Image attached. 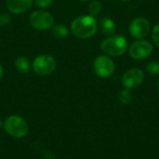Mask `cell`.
<instances>
[{
    "mask_svg": "<svg viewBox=\"0 0 159 159\" xmlns=\"http://www.w3.org/2000/svg\"><path fill=\"white\" fill-rule=\"evenodd\" d=\"M72 34L80 39L91 37L97 30V22L93 16H81L73 20Z\"/></svg>",
    "mask_w": 159,
    "mask_h": 159,
    "instance_id": "6da1fadb",
    "label": "cell"
},
{
    "mask_svg": "<svg viewBox=\"0 0 159 159\" xmlns=\"http://www.w3.org/2000/svg\"><path fill=\"white\" fill-rule=\"evenodd\" d=\"M101 48L102 52L108 56L118 57L123 55L128 49V41L121 35L111 36L102 41Z\"/></svg>",
    "mask_w": 159,
    "mask_h": 159,
    "instance_id": "7a4b0ae2",
    "label": "cell"
},
{
    "mask_svg": "<svg viewBox=\"0 0 159 159\" xmlns=\"http://www.w3.org/2000/svg\"><path fill=\"white\" fill-rule=\"evenodd\" d=\"M5 130L14 138H22L27 135L29 127L23 118L11 116L5 122Z\"/></svg>",
    "mask_w": 159,
    "mask_h": 159,
    "instance_id": "3957f363",
    "label": "cell"
},
{
    "mask_svg": "<svg viewBox=\"0 0 159 159\" xmlns=\"http://www.w3.org/2000/svg\"><path fill=\"white\" fill-rule=\"evenodd\" d=\"M56 61L49 55H41L34 59L33 62V69L38 75H48L51 74L56 68Z\"/></svg>",
    "mask_w": 159,
    "mask_h": 159,
    "instance_id": "277c9868",
    "label": "cell"
},
{
    "mask_svg": "<svg viewBox=\"0 0 159 159\" xmlns=\"http://www.w3.org/2000/svg\"><path fill=\"white\" fill-rule=\"evenodd\" d=\"M30 23L37 30H48L52 27L54 23V18L47 11L37 10L31 14Z\"/></svg>",
    "mask_w": 159,
    "mask_h": 159,
    "instance_id": "5b68a950",
    "label": "cell"
},
{
    "mask_svg": "<svg viewBox=\"0 0 159 159\" xmlns=\"http://www.w3.org/2000/svg\"><path fill=\"white\" fill-rule=\"evenodd\" d=\"M94 70L95 73L102 78L109 77L113 75L115 71V63L114 61L105 55L99 56L94 61Z\"/></svg>",
    "mask_w": 159,
    "mask_h": 159,
    "instance_id": "8992f818",
    "label": "cell"
},
{
    "mask_svg": "<svg viewBox=\"0 0 159 159\" xmlns=\"http://www.w3.org/2000/svg\"><path fill=\"white\" fill-rule=\"evenodd\" d=\"M153 51V45L144 39H139L129 48V56L134 60H142L148 57Z\"/></svg>",
    "mask_w": 159,
    "mask_h": 159,
    "instance_id": "52a82bcc",
    "label": "cell"
},
{
    "mask_svg": "<svg viewBox=\"0 0 159 159\" xmlns=\"http://www.w3.org/2000/svg\"><path fill=\"white\" fill-rule=\"evenodd\" d=\"M150 31V23L145 18H137L129 25V34L133 38L143 39L147 36Z\"/></svg>",
    "mask_w": 159,
    "mask_h": 159,
    "instance_id": "ba28073f",
    "label": "cell"
},
{
    "mask_svg": "<svg viewBox=\"0 0 159 159\" xmlns=\"http://www.w3.org/2000/svg\"><path fill=\"white\" fill-rule=\"evenodd\" d=\"M143 76H144L143 72L141 69L139 68L129 69L124 74L122 78V84L128 89H135L142 84L143 80Z\"/></svg>",
    "mask_w": 159,
    "mask_h": 159,
    "instance_id": "9c48e42d",
    "label": "cell"
},
{
    "mask_svg": "<svg viewBox=\"0 0 159 159\" xmlns=\"http://www.w3.org/2000/svg\"><path fill=\"white\" fill-rule=\"evenodd\" d=\"M33 3V0H7V7L12 13H22L27 10Z\"/></svg>",
    "mask_w": 159,
    "mask_h": 159,
    "instance_id": "30bf717a",
    "label": "cell"
},
{
    "mask_svg": "<svg viewBox=\"0 0 159 159\" xmlns=\"http://www.w3.org/2000/svg\"><path fill=\"white\" fill-rule=\"evenodd\" d=\"M100 30L105 35H111L116 32V24L113 20L103 17L100 20Z\"/></svg>",
    "mask_w": 159,
    "mask_h": 159,
    "instance_id": "8fae6325",
    "label": "cell"
},
{
    "mask_svg": "<svg viewBox=\"0 0 159 159\" xmlns=\"http://www.w3.org/2000/svg\"><path fill=\"white\" fill-rule=\"evenodd\" d=\"M15 67L19 72L26 74L30 71V62L27 58L19 57L15 61Z\"/></svg>",
    "mask_w": 159,
    "mask_h": 159,
    "instance_id": "7c38bea8",
    "label": "cell"
},
{
    "mask_svg": "<svg viewBox=\"0 0 159 159\" xmlns=\"http://www.w3.org/2000/svg\"><path fill=\"white\" fill-rule=\"evenodd\" d=\"M52 34L55 38L64 39L68 35V30L63 25H56L52 28Z\"/></svg>",
    "mask_w": 159,
    "mask_h": 159,
    "instance_id": "4fadbf2b",
    "label": "cell"
},
{
    "mask_svg": "<svg viewBox=\"0 0 159 159\" xmlns=\"http://www.w3.org/2000/svg\"><path fill=\"white\" fill-rule=\"evenodd\" d=\"M102 3L98 0H93L89 5V12L90 16H97L102 11Z\"/></svg>",
    "mask_w": 159,
    "mask_h": 159,
    "instance_id": "5bb4252c",
    "label": "cell"
},
{
    "mask_svg": "<svg viewBox=\"0 0 159 159\" xmlns=\"http://www.w3.org/2000/svg\"><path fill=\"white\" fill-rule=\"evenodd\" d=\"M119 100H120V102L122 104H125V105L129 104L132 100V94L129 91V89H126L122 90L120 92V95H119Z\"/></svg>",
    "mask_w": 159,
    "mask_h": 159,
    "instance_id": "9a60e30c",
    "label": "cell"
},
{
    "mask_svg": "<svg viewBox=\"0 0 159 159\" xmlns=\"http://www.w3.org/2000/svg\"><path fill=\"white\" fill-rule=\"evenodd\" d=\"M146 71L151 75H159V62L157 61H151L146 66Z\"/></svg>",
    "mask_w": 159,
    "mask_h": 159,
    "instance_id": "2e32d148",
    "label": "cell"
},
{
    "mask_svg": "<svg viewBox=\"0 0 159 159\" xmlns=\"http://www.w3.org/2000/svg\"><path fill=\"white\" fill-rule=\"evenodd\" d=\"M152 39L154 41V43L159 47V23L157 24L154 29H153V32H152Z\"/></svg>",
    "mask_w": 159,
    "mask_h": 159,
    "instance_id": "e0dca14e",
    "label": "cell"
},
{
    "mask_svg": "<svg viewBox=\"0 0 159 159\" xmlns=\"http://www.w3.org/2000/svg\"><path fill=\"white\" fill-rule=\"evenodd\" d=\"M52 0H34V3L41 8H45L50 6Z\"/></svg>",
    "mask_w": 159,
    "mask_h": 159,
    "instance_id": "ac0fdd59",
    "label": "cell"
},
{
    "mask_svg": "<svg viewBox=\"0 0 159 159\" xmlns=\"http://www.w3.org/2000/svg\"><path fill=\"white\" fill-rule=\"evenodd\" d=\"M9 22H10V18L7 15L3 14V15L0 16V24L5 25V24H7Z\"/></svg>",
    "mask_w": 159,
    "mask_h": 159,
    "instance_id": "d6986e66",
    "label": "cell"
},
{
    "mask_svg": "<svg viewBox=\"0 0 159 159\" xmlns=\"http://www.w3.org/2000/svg\"><path fill=\"white\" fill-rule=\"evenodd\" d=\"M2 76H3V68H2V66H1V64H0V80H1V78H2Z\"/></svg>",
    "mask_w": 159,
    "mask_h": 159,
    "instance_id": "ffe728a7",
    "label": "cell"
},
{
    "mask_svg": "<svg viewBox=\"0 0 159 159\" xmlns=\"http://www.w3.org/2000/svg\"><path fill=\"white\" fill-rule=\"evenodd\" d=\"M120 1H122V2H129V1H130V0H120Z\"/></svg>",
    "mask_w": 159,
    "mask_h": 159,
    "instance_id": "44dd1931",
    "label": "cell"
},
{
    "mask_svg": "<svg viewBox=\"0 0 159 159\" xmlns=\"http://www.w3.org/2000/svg\"><path fill=\"white\" fill-rule=\"evenodd\" d=\"M157 88H158V90H159V80H158V83H157Z\"/></svg>",
    "mask_w": 159,
    "mask_h": 159,
    "instance_id": "7402d4cb",
    "label": "cell"
},
{
    "mask_svg": "<svg viewBox=\"0 0 159 159\" xmlns=\"http://www.w3.org/2000/svg\"><path fill=\"white\" fill-rule=\"evenodd\" d=\"M1 126H2V122H1V120H0V128H1Z\"/></svg>",
    "mask_w": 159,
    "mask_h": 159,
    "instance_id": "603a6c76",
    "label": "cell"
},
{
    "mask_svg": "<svg viewBox=\"0 0 159 159\" xmlns=\"http://www.w3.org/2000/svg\"><path fill=\"white\" fill-rule=\"evenodd\" d=\"M80 1H82V2H86V1H88V0H80Z\"/></svg>",
    "mask_w": 159,
    "mask_h": 159,
    "instance_id": "cb8c5ba5",
    "label": "cell"
}]
</instances>
